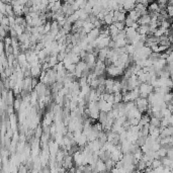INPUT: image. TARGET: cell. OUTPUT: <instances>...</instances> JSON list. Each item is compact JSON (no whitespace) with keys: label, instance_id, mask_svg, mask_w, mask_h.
Returning <instances> with one entry per match:
<instances>
[{"label":"cell","instance_id":"obj_1","mask_svg":"<svg viewBox=\"0 0 173 173\" xmlns=\"http://www.w3.org/2000/svg\"><path fill=\"white\" fill-rule=\"evenodd\" d=\"M43 72L41 70V65H34V66H30V73H32V78H38L40 77V75Z\"/></svg>","mask_w":173,"mask_h":173},{"label":"cell","instance_id":"obj_2","mask_svg":"<svg viewBox=\"0 0 173 173\" xmlns=\"http://www.w3.org/2000/svg\"><path fill=\"white\" fill-rule=\"evenodd\" d=\"M106 170H107V168H106V165H105V162L99 159L97 161V163H96L94 172H96V173H103V172H106Z\"/></svg>","mask_w":173,"mask_h":173},{"label":"cell","instance_id":"obj_3","mask_svg":"<svg viewBox=\"0 0 173 173\" xmlns=\"http://www.w3.org/2000/svg\"><path fill=\"white\" fill-rule=\"evenodd\" d=\"M122 5H124V9L126 10L127 12H130L134 10L136 8V5H137V2L135 1H126L122 2Z\"/></svg>","mask_w":173,"mask_h":173},{"label":"cell","instance_id":"obj_4","mask_svg":"<svg viewBox=\"0 0 173 173\" xmlns=\"http://www.w3.org/2000/svg\"><path fill=\"white\" fill-rule=\"evenodd\" d=\"M137 23H139L140 25H150V23H151V16L149 14L142 15Z\"/></svg>","mask_w":173,"mask_h":173},{"label":"cell","instance_id":"obj_5","mask_svg":"<svg viewBox=\"0 0 173 173\" xmlns=\"http://www.w3.org/2000/svg\"><path fill=\"white\" fill-rule=\"evenodd\" d=\"M137 32L141 36H147L150 32V27H149V25H140Z\"/></svg>","mask_w":173,"mask_h":173},{"label":"cell","instance_id":"obj_6","mask_svg":"<svg viewBox=\"0 0 173 173\" xmlns=\"http://www.w3.org/2000/svg\"><path fill=\"white\" fill-rule=\"evenodd\" d=\"M128 16L130 17V18H132L135 23H137L138 20H139V18L142 16L141 13H139V12L137 11V10H132V11H130V12H128Z\"/></svg>","mask_w":173,"mask_h":173},{"label":"cell","instance_id":"obj_7","mask_svg":"<svg viewBox=\"0 0 173 173\" xmlns=\"http://www.w3.org/2000/svg\"><path fill=\"white\" fill-rule=\"evenodd\" d=\"M108 32H109V36H110V38H115V37H117V34H120V30H117V27H115V25H111L108 27Z\"/></svg>","mask_w":173,"mask_h":173},{"label":"cell","instance_id":"obj_8","mask_svg":"<svg viewBox=\"0 0 173 173\" xmlns=\"http://www.w3.org/2000/svg\"><path fill=\"white\" fill-rule=\"evenodd\" d=\"M82 28H83V30L85 32V34H88L89 32H91V30H93L94 28H95V27H94L93 23H89V21H85V23H84V25H83Z\"/></svg>","mask_w":173,"mask_h":173},{"label":"cell","instance_id":"obj_9","mask_svg":"<svg viewBox=\"0 0 173 173\" xmlns=\"http://www.w3.org/2000/svg\"><path fill=\"white\" fill-rule=\"evenodd\" d=\"M150 124L151 126H154L155 128H161V120L158 119V117H151L150 120Z\"/></svg>","mask_w":173,"mask_h":173},{"label":"cell","instance_id":"obj_10","mask_svg":"<svg viewBox=\"0 0 173 173\" xmlns=\"http://www.w3.org/2000/svg\"><path fill=\"white\" fill-rule=\"evenodd\" d=\"M162 161V165L164 166V167H171L172 163H173V160H171L170 158H168V157H165V158L161 159Z\"/></svg>","mask_w":173,"mask_h":173},{"label":"cell","instance_id":"obj_11","mask_svg":"<svg viewBox=\"0 0 173 173\" xmlns=\"http://www.w3.org/2000/svg\"><path fill=\"white\" fill-rule=\"evenodd\" d=\"M13 30H15V32H16V34H18V37L21 36L23 34H25V27H21V25H15L14 27H13Z\"/></svg>","mask_w":173,"mask_h":173},{"label":"cell","instance_id":"obj_12","mask_svg":"<svg viewBox=\"0 0 173 173\" xmlns=\"http://www.w3.org/2000/svg\"><path fill=\"white\" fill-rule=\"evenodd\" d=\"M105 165H106L107 170H109V171H110L113 168L115 167V162L113 161V159H108L107 161H105Z\"/></svg>","mask_w":173,"mask_h":173},{"label":"cell","instance_id":"obj_13","mask_svg":"<svg viewBox=\"0 0 173 173\" xmlns=\"http://www.w3.org/2000/svg\"><path fill=\"white\" fill-rule=\"evenodd\" d=\"M160 166H162V161L161 159H154L152 162V169H157V168H159Z\"/></svg>","mask_w":173,"mask_h":173},{"label":"cell","instance_id":"obj_14","mask_svg":"<svg viewBox=\"0 0 173 173\" xmlns=\"http://www.w3.org/2000/svg\"><path fill=\"white\" fill-rule=\"evenodd\" d=\"M124 25H126L127 27H133V25H135V21H134L132 18H130V17L127 15V19L124 20Z\"/></svg>","mask_w":173,"mask_h":173},{"label":"cell","instance_id":"obj_15","mask_svg":"<svg viewBox=\"0 0 173 173\" xmlns=\"http://www.w3.org/2000/svg\"><path fill=\"white\" fill-rule=\"evenodd\" d=\"M113 25H115V27H117V30H120V32H122V30H126V25H124V23H113Z\"/></svg>","mask_w":173,"mask_h":173},{"label":"cell","instance_id":"obj_16","mask_svg":"<svg viewBox=\"0 0 173 173\" xmlns=\"http://www.w3.org/2000/svg\"><path fill=\"white\" fill-rule=\"evenodd\" d=\"M169 124H170V126L173 127V113H172V115L169 117Z\"/></svg>","mask_w":173,"mask_h":173},{"label":"cell","instance_id":"obj_17","mask_svg":"<svg viewBox=\"0 0 173 173\" xmlns=\"http://www.w3.org/2000/svg\"><path fill=\"white\" fill-rule=\"evenodd\" d=\"M103 173H107V172H103Z\"/></svg>","mask_w":173,"mask_h":173},{"label":"cell","instance_id":"obj_18","mask_svg":"<svg viewBox=\"0 0 173 173\" xmlns=\"http://www.w3.org/2000/svg\"><path fill=\"white\" fill-rule=\"evenodd\" d=\"M172 94H173V92H172Z\"/></svg>","mask_w":173,"mask_h":173}]
</instances>
